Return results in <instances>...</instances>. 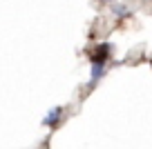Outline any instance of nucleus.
I'll list each match as a JSON object with an SVG mask.
<instances>
[{"mask_svg": "<svg viewBox=\"0 0 152 149\" xmlns=\"http://www.w3.org/2000/svg\"><path fill=\"white\" fill-rule=\"evenodd\" d=\"M110 51H112V47H110L107 42H103V45H99L94 49V54H92L90 58H92V62H105L110 58Z\"/></svg>", "mask_w": 152, "mask_h": 149, "instance_id": "nucleus-1", "label": "nucleus"}, {"mask_svg": "<svg viewBox=\"0 0 152 149\" xmlns=\"http://www.w3.org/2000/svg\"><path fill=\"white\" fill-rule=\"evenodd\" d=\"M61 116H63V107H54L52 111L43 118V125L45 127H56L58 122H61Z\"/></svg>", "mask_w": 152, "mask_h": 149, "instance_id": "nucleus-2", "label": "nucleus"}, {"mask_svg": "<svg viewBox=\"0 0 152 149\" xmlns=\"http://www.w3.org/2000/svg\"><path fill=\"white\" fill-rule=\"evenodd\" d=\"M105 76V62H92V74H90V80L96 82Z\"/></svg>", "mask_w": 152, "mask_h": 149, "instance_id": "nucleus-3", "label": "nucleus"}, {"mask_svg": "<svg viewBox=\"0 0 152 149\" xmlns=\"http://www.w3.org/2000/svg\"><path fill=\"white\" fill-rule=\"evenodd\" d=\"M114 16H116V18H125V16H130V11L125 9L123 5H119V7H114Z\"/></svg>", "mask_w": 152, "mask_h": 149, "instance_id": "nucleus-4", "label": "nucleus"}, {"mask_svg": "<svg viewBox=\"0 0 152 149\" xmlns=\"http://www.w3.org/2000/svg\"><path fill=\"white\" fill-rule=\"evenodd\" d=\"M150 65H152V62H150Z\"/></svg>", "mask_w": 152, "mask_h": 149, "instance_id": "nucleus-5", "label": "nucleus"}]
</instances>
